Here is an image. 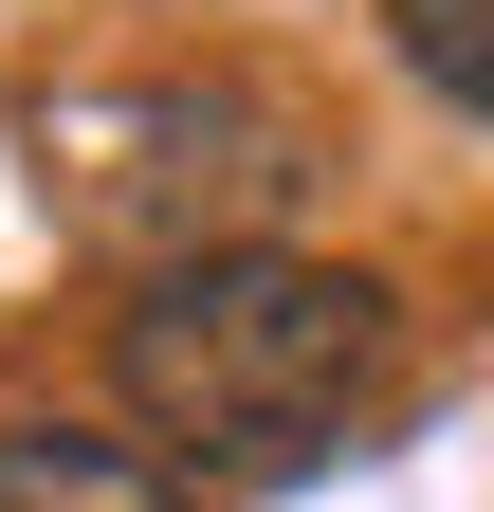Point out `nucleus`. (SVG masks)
Masks as SVG:
<instances>
[{
	"label": "nucleus",
	"mask_w": 494,
	"mask_h": 512,
	"mask_svg": "<svg viewBox=\"0 0 494 512\" xmlns=\"http://www.w3.org/2000/svg\"><path fill=\"white\" fill-rule=\"evenodd\" d=\"M110 384H129L147 458L183 494H293L366 458V439L403 421L421 384V330L403 293L366 275V256H183V275H129V311H110Z\"/></svg>",
	"instance_id": "obj_1"
},
{
	"label": "nucleus",
	"mask_w": 494,
	"mask_h": 512,
	"mask_svg": "<svg viewBox=\"0 0 494 512\" xmlns=\"http://www.w3.org/2000/svg\"><path fill=\"white\" fill-rule=\"evenodd\" d=\"M37 202L74 220L129 275H183V256H257L293 202H312V110L275 74H202V55H147V74H74L19 110Z\"/></svg>",
	"instance_id": "obj_2"
},
{
	"label": "nucleus",
	"mask_w": 494,
	"mask_h": 512,
	"mask_svg": "<svg viewBox=\"0 0 494 512\" xmlns=\"http://www.w3.org/2000/svg\"><path fill=\"white\" fill-rule=\"evenodd\" d=\"M0 512H220V494H183L147 439H92V421H0Z\"/></svg>",
	"instance_id": "obj_3"
},
{
	"label": "nucleus",
	"mask_w": 494,
	"mask_h": 512,
	"mask_svg": "<svg viewBox=\"0 0 494 512\" xmlns=\"http://www.w3.org/2000/svg\"><path fill=\"white\" fill-rule=\"evenodd\" d=\"M385 55H403V74L440 92L458 128L494 110V37H476V0H385Z\"/></svg>",
	"instance_id": "obj_4"
}]
</instances>
